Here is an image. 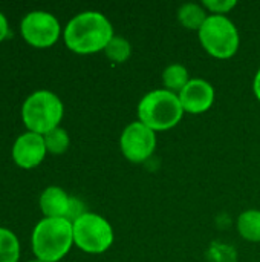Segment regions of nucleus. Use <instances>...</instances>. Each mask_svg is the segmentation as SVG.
Wrapping results in <instances>:
<instances>
[{"label": "nucleus", "instance_id": "nucleus-19", "mask_svg": "<svg viewBox=\"0 0 260 262\" xmlns=\"http://www.w3.org/2000/svg\"><path fill=\"white\" fill-rule=\"evenodd\" d=\"M86 212H87V210H86L84 203H83L80 198L72 196V198H70V206H69V213H67V218H66V220H69L70 223H74L75 220H78L80 216H83Z\"/></svg>", "mask_w": 260, "mask_h": 262}, {"label": "nucleus", "instance_id": "nucleus-8", "mask_svg": "<svg viewBox=\"0 0 260 262\" xmlns=\"http://www.w3.org/2000/svg\"><path fill=\"white\" fill-rule=\"evenodd\" d=\"M156 132L141 121L129 123L120 137V149L124 158L133 164L146 163L156 150Z\"/></svg>", "mask_w": 260, "mask_h": 262}, {"label": "nucleus", "instance_id": "nucleus-10", "mask_svg": "<svg viewBox=\"0 0 260 262\" xmlns=\"http://www.w3.org/2000/svg\"><path fill=\"white\" fill-rule=\"evenodd\" d=\"M178 97L185 114L199 115L211 109L216 92L210 81L204 78H192L187 86L178 94Z\"/></svg>", "mask_w": 260, "mask_h": 262}, {"label": "nucleus", "instance_id": "nucleus-17", "mask_svg": "<svg viewBox=\"0 0 260 262\" xmlns=\"http://www.w3.org/2000/svg\"><path fill=\"white\" fill-rule=\"evenodd\" d=\"M43 138H44L48 154H52V155H63L64 152H67V149L70 146L69 134L61 126L52 129L51 132L43 135Z\"/></svg>", "mask_w": 260, "mask_h": 262}, {"label": "nucleus", "instance_id": "nucleus-4", "mask_svg": "<svg viewBox=\"0 0 260 262\" xmlns=\"http://www.w3.org/2000/svg\"><path fill=\"white\" fill-rule=\"evenodd\" d=\"M20 115L26 130L46 135L60 126L64 117V104L55 92L38 89L25 98Z\"/></svg>", "mask_w": 260, "mask_h": 262}, {"label": "nucleus", "instance_id": "nucleus-18", "mask_svg": "<svg viewBox=\"0 0 260 262\" xmlns=\"http://www.w3.org/2000/svg\"><path fill=\"white\" fill-rule=\"evenodd\" d=\"M238 5L236 0H204L202 6L211 15H227Z\"/></svg>", "mask_w": 260, "mask_h": 262}, {"label": "nucleus", "instance_id": "nucleus-2", "mask_svg": "<svg viewBox=\"0 0 260 262\" xmlns=\"http://www.w3.org/2000/svg\"><path fill=\"white\" fill-rule=\"evenodd\" d=\"M72 247V223L66 218H41L32 229L31 249L38 261H61Z\"/></svg>", "mask_w": 260, "mask_h": 262}, {"label": "nucleus", "instance_id": "nucleus-12", "mask_svg": "<svg viewBox=\"0 0 260 262\" xmlns=\"http://www.w3.org/2000/svg\"><path fill=\"white\" fill-rule=\"evenodd\" d=\"M207 9L202 6V3H184L178 9V21L181 26L190 31H199L205 20L208 18Z\"/></svg>", "mask_w": 260, "mask_h": 262}, {"label": "nucleus", "instance_id": "nucleus-21", "mask_svg": "<svg viewBox=\"0 0 260 262\" xmlns=\"http://www.w3.org/2000/svg\"><path fill=\"white\" fill-rule=\"evenodd\" d=\"M253 92H254L256 98L259 100V103H260V69L256 72L254 80H253Z\"/></svg>", "mask_w": 260, "mask_h": 262}, {"label": "nucleus", "instance_id": "nucleus-14", "mask_svg": "<svg viewBox=\"0 0 260 262\" xmlns=\"http://www.w3.org/2000/svg\"><path fill=\"white\" fill-rule=\"evenodd\" d=\"M161 78H162L164 89H167V91H170L173 94H179L187 86V83L192 80L190 75H188V69L181 63L169 64L162 71Z\"/></svg>", "mask_w": 260, "mask_h": 262}, {"label": "nucleus", "instance_id": "nucleus-6", "mask_svg": "<svg viewBox=\"0 0 260 262\" xmlns=\"http://www.w3.org/2000/svg\"><path fill=\"white\" fill-rule=\"evenodd\" d=\"M74 246L89 255H101L107 252L115 241L112 224L101 215L86 212L72 223Z\"/></svg>", "mask_w": 260, "mask_h": 262}, {"label": "nucleus", "instance_id": "nucleus-22", "mask_svg": "<svg viewBox=\"0 0 260 262\" xmlns=\"http://www.w3.org/2000/svg\"><path fill=\"white\" fill-rule=\"evenodd\" d=\"M29 262H43V261H38V259H32V261H29Z\"/></svg>", "mask_w": 260, "mask_h": 262}, {"label": "nucleus", "instance_id": "nucleus-1", "mask_svg": "<svg viewBox=\"0 0 260 262\" xmlns=\"http://www.w3.org/2000/svg\"><path fill=\"white\" fill-rule=\"evenodd\" d=\"M113 35L110 20L100 11H83L72 17L63 28L66 48L78 55L104 52Z\"/></svg>", "mask_w": 260, "mask_h": 262}, {"label": "nucleus", "instance_id": "nucleus-3", "mask_svg": "<svg viewBox=\"0 0 260 262\" xmlns=\"http://www.w3.org/2000/svg\"><path fill=\"white\" fill-rule=\"evenodd\" d=\"M138 121L150 127L153 132H166L179 124L184 117L178 94L167 89H155L147 92L136 107Z\"/></svg>", "mask_w": 260, "mask_h": 262}, {"label": "nucleus", "instance_id": "nucleus-5", "mask_svg": "<svg viewBox=\"0 0 260 262\" xmlns=\"http://www.w3.org/2000/svg\"><path fill=\"white\" fill-rule=\"evenodd\" d=\"M199 43L205 52L219 60H228L236 55L241 35L236 25L227 15H208L198 31Z\"/></svg>", "mask_w": 260, "mask_h": 262}, {"label": "nucleus", "instance_id": "nucleus-15", "mask_svg": "<svg viewBox=\"0 0 260 262\" xmlns=\"http://www.w3.org/2000/svg\"><path fill=\"white\" fill-rule=\"evenodd\" d=\"M20 253L21 247L17 235L6 227H0V262H18Z\"/></svg>", "mask_w": 260, "mask_h": 262}, {"label": "nucleus", "instance_id": "nucleus-20", "mask_svg": "<svg viewBox=\"0 0 260 262\" xmlns=\"http://www.w3.org/2000/svg\"><path fill=\"white\" fill-rule=\"evenodd\" d=\"M8 35H9V21L8 17L0 11V43L6 40Z\"/></svg>", "mask_w": 260, "mask_h": 262}, {"label": "nucleus", "instance_id": "nucleus-11", "mask_svg": "<svg viewBox=\"0 0 260 262\" xmlns=\"http://www.w3.org/2000/svg\"><path fill=\"white\" fill-rule=\"evenodd\" d=\"M70 198L72 196L64 189L48 186L38 198V207L43 218H67Z\"/></svg>", "mask_w": 260, "mask_h": 262}, {"label": "nucleus", "instance_id": "nucleus-13", "mask_svg": "<svg viewBox=\"0 0 260 262\" xmlns=\"http://www.w3.org/2000/svg\"><path fill=\"white\" fill-rule=\"evenodd\" d=\"M241 238L248 243H260V210L248 209L242 212L236 223Z\"/></svg>", "mask_w": 260, "mask_h": 262}, {"label": "nucleus", "instance_id": "nucleus-9", "mask_svg": "<svg viewBox=\"0 0 260 262\" xmlns=\"http://www.w3.org/2000/svg\"><path fill=\"white\" fill-rule=\"evenodd\" d=\"M48 155V149L44 144L43 135H38L35 132H23L20 134L11 149L12 161L17 167L31 170L38 167Z\"/></svg>", "mask_w": 260, "mask_h": 262}, {"label": "nucleus", "instance_id": "nucleus-7", "mask_svg": "<svg viewBox=\"0 0 260 262\" xmlns=\"http://www.w3.org/2000/svg\"><path fill=\"white\" fill-rule=\"evenodd\" d=\"M21 38L32 48L46 49L54 46L63 35L60 20L48 11H31L20 21Z\"/></svg>", "mask_w": 260, "mask_h": 262}, {"label": "nucleus", "instance_id": "nucleus-16", "mask_svg": "<svg viewBox=\"0 0 260 262\" xmlns=\"http://www.w3.org/2000/svg\"><path fill=\"white\" fill-rule=\"evenodd\" d=\"M106 57L113 61V63H126L130 55H132V45L127 38L121 37V35H113V38L109 41V45L104 49Z\"/></svg>", "mask_w": 260, "mask_h": 262}]
</instances>
